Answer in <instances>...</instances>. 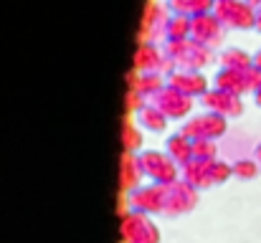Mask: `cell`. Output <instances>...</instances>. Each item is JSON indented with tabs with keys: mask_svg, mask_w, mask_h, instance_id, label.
Masks as SVG:
<instances>
[{
	"mask_svg": "<svg viewBox=\"0 0 261 243\" xmlns=\"http://www.w3.org/2000/svg\"><path fill=\"white\" fill-rule=\"evenodd\" d=\"M132 203H135V208L137 210H147V213H152V210H163L165 208V193L160 190V187H147V190H137L135 193V198H132Z\"/></svg>",
	"mask_w": 261,
	"mask_h": 243,
	"instance_id": "3",
	"label": "cell"
},
{
	"mask_svg": "<svg viewBox=\"0 0 261 243\" xmlns=\"http://www.w3.org/2000/svg\"><path fill=\"white\" fill-rule=\"evenodd\" d=\"M195 203V193L188 187V185H173L170 190H165V213L177 215V213H185L190 210Z\"/></svg>",
	"mask_w": 261,
	"mask_h": 243,
	"instance_id": "2",
	"label": "cell"
},
{
	"mask_svg": "<svg viewBox=\"0 0 261 243\" xmlns=\"http://www.w3.org/2000/svg\"><path fill=\"white\" fill-rule=\"evenodd\" d=\"M122 236H124V241L127 243H158V238H160L158 228H155L145 215H140V213L124 218Z\"/></svg>",
	"mask_w": 261,
	"mask_h": 243,
	"instance_id": "1",
	"label": "cell"
}]
</instances>
